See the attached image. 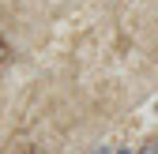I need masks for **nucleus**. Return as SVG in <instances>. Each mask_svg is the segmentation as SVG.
Instances as JSON below:
<instances>
[{
  "instance_id": "1",
  "label": "nucleus",
  "mask_w": 158,
  "mask_h": 154,
  "mask_svg": "<svg viewBox=\"0 0 158 154\" xmlns=\"http://www.w3.org/2000/svg\"><path fill=\"white\" fill-rule=\"evenodd\" d=\"M8 56H11V45H8V42H0V64H4Z\"/></svg>"
}]
</instances>
